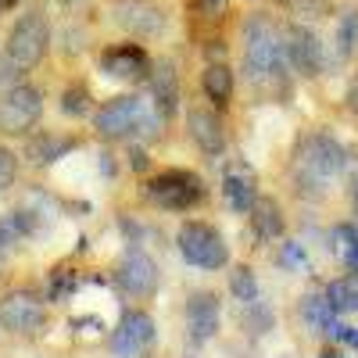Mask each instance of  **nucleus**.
<instances>
[{
    "label": "nucleus",
    "mask_w": 358,
    "mask_h": 358,
    "mask_svg": "<svg viewBox=\"0 0 358 358\" xmlns=\"http://www.w3.org/2000/svg\"><path fill=\"white\" fill-rule=\"evenodd\" d=\"M244 72L255 86L287 94V50H283V33L273 25V18L251 15L244 22Z\"/></svg>",
    "instance_id": "obj_1"
},
{
    "label": "nucleus",
    "mask_w": 358,
    "mask_h": 358,
    "mask_svg": "<svg viewBox=\"0 0 358 358\" xmlns=\"http://www.w3.org/2000/svg\"><path fill=\"white\" fill-rule=\"evenodd\" d=\"M165 115L151 97H136V94H122L111 97L97 108L94 115V129L104 140H129V136H162Z\"/></svg>",
    "instance_id": "obj_2"
},
{
    "label": "nucleus",
    "mask_w": 358,
    "mask_h": 358,
    "mask_svg": "<svg viewBox=\"0 0 358 358\" xmlns=\"http://www.w3.org/2000/svg\"><path fill=\"white\" fill-rule=\"evenodd\" d=\"M344 165H348V151L330 133H308L294 147V176L301 187L322 190L344 172Z\"/></svg>",
    "instance_id": "obj_3"
},
{
    "label": "nucleus",
    "mask_w": 358,
    "mask_h": 358,
    "mask_svg": "<svg viewBox=\"0 0 358 358\" xmlns=\"http://www.w3.org/2000/svg\"><path fill=\"white\" fill-rule=\"evenodd\" d=\"M47 47H50V25H47L43 8L25 11L11 25V33H8L4 57H0V72H4V76H25V72H33L43 62Z\"/></svg>",
    "instance_id": "obj_4"
},
{
    "label": "nucleus",
    "mask_w": 358,
    "mask_h": 358,
    "mask_svg": "<svg viewBox=\"0 0 358 358\" xmlns=\"http://www.w3.org/2000/svg\"><path fill=\"white\" fill-rule=\"evenodd\" d=\"M147 201H155L165 212H190L204 201V187L190 169H162L147 179Z\"/></svg>",
    "instance_id": "obj_5"
},
{
    "label": "nucleus",
    "mask_w": 358,
    "mask_h": 358,
    "mask_svg": "<svg viewBox=\"0 0 358 358\" xmlns=\"http://www.w3.org/2000/svg\"><path fill=\"white\" fill-rule=\"evenodd\" d=\"M179 251L183 258L204 273H212V268H222L229 262V251H226V241L222 233L212 226V222H201V219H190L179 226Z\"/></svg>",
    "instance_id": "obj_6"
},
{
    "label": "nucleus",
    "mask_w": 358,
    "mask_h": 358,
    "mask_svg": "<svg viewBox=\"0 0 358 358\" xmlns=\"http://www.w3.org/2000/svg\"><path fill=\"white\" fill-rule=\"evenodd\" d=\"M43 115V94L33 83H18L0 94V129L8 136H25Z\"/></svg>",
    "instance_id": "obj_7"
},
{
    "label": "nucleus",
    "mask_w": 358,
    "mask_h": 358,
    "mask_svg": "<svg viewBox=\"0 0 358 358\" xmlns=\"http://www.w3.org/2000/svg\"><path fill=\"white\" fill-rule=\"evenodd\" d=\"M111 18L122 33H129L136 40H155L165 29V11L155 4V0H115Z\"/></svg>",
    "instance_id": "obj_8"
},
{
    "label": "nucleus",
    "mask_w": 358,
    "mask_h": 358,
    "mask_svg": "<svg viewBox=\"0 0 358 358\" xmlns=\"http://www.w3.org/2000/svg\"><path fill=\"white\" fill-rule=\"evenodd\" d=\"M283 50H287V65L297 76H305V79L322 76V43H319V36L312 33L308 25H297V22L287 25Z\"/></svg>",
    "instance_id": "obj_9"
},
{
    "label": "nucleus",
    "mask_w": 358,
    "mask_h": 358,
    "mask_svg": "<svg viewBox=\"0 0 358 358\" xmlns=\"http://www.w3.org/2000/svg\"><path fill=\"white\" fill-rule=\"evenodd\" d=\"M0 322L15 334H40L47 326V308L33 290H11L4 301H0Z\"/></svg>",
    "instance_id": "obj_10"
},
{
    "label": "nucleus",
    "mask_w": 358,
    "mask_h": 358,
    "mask_svg": "<svg viewBox=\"0 0 358 358\" xmlns=\"http://www.w3.org/2000/svg\"><path fill=\"white\" fill-rule=\"evenodd\" d=\"M115 283L122 287L129 297H151L158 290V265H155V258L147 251H140V248L126 251L122 262H118V268H115Z\"/></svg>",
    "instance_id": "obj_11"
},
{
    "label": "nucleus",
    "mask_w": 358,
    "mask_h": 358,
    "mask_svg": "<svg viewBox=\"0 0 358 358\" xmlns=\"http://www.w3.org/2000/svg\"><path fill=\"white\" fill-rule=\"evenodd\" d=\"M155 344V319L147 312L129 308L122 319H118L115 334H111V348L118 358H140L147 348Z\"/></svg>",
    "instance_id": "obj_12"
},
{
    "label": "nucleus",
    "mask_w": 358,
    "mask_h": 358,
    "mask_svg": "<svg viewBox=\"0 0 358 358\" xmlns=\"http://www.w3.org/2000/svg\"><path fill=\"white\" fill-rule=\"evenodd\" d=\"M151 57L140 43H115L101 54V72L111 79H122V83H140L151 76Z\"/></svg>",
    "instance_id": "obj_13"
},
{
    "label": "nucleus",
    "mask_w": 358,
    "mask_h": 358,
    "mask_svg": "<svg viewBox=\"0 0 358 358\" xmlns=\"http://www.w3.org/2000/svg\"><path fill=\"white\" fill-rule=\"evenodd\" d=\"M222 194H226V204L233 208V212L248 215L251 204L258 201V176H255V169L244 165V162L226 165V172H222Z\"/></svg>",
    "instance_id": "obj_14"
},
{
    "label": "nucleus",
    "mask_w": 358,
    "mask_h": 358,
    "mask_svg": "<svg viewBox=\"0 0 358 358\" xmlns=\"http://www.w3.org/2000/svg\"><path fill=\"white\" fill-rule=\"evenodd\" d=\"M187 129L204 155H222L226 151V129H222V118L215 115V108L194 104L187 111Z\"/></svg>",
    "instance_id": "obj_15"
},
{
    "label": "nucleus",
    "mask_w": 358,
    "mask_h": 358,
    "mask_svg": "<svg viewBox=\"0 0 358 358\" xmlns=\"http://www.w3.org/2000/svg\"><path fill=\"white\" fill-rule=\"evenodd\" d=\"M187 330H190L194 344H204V341H212L219 334V301H215V294H208V290L190 294V301H187Z\"/></svg>",
    "instance_id": "obj_16"
},
{
    "label": "nucleus",
    "mask_w": 358,
    "mask_h": 358,
    "mask_svg": "<svg viewBox=\"0 0 358 358\" xmlns=\"http://www.w3.org/2000/svg\"><path fill=\"white\" fill-rule=\"evenodd\" d=\"M147 83H151V101L162 108V115L169 118L179 104V76H176V65L169 62V57H162V62L151 65V76H147Z\"/></svg>",
    "instance_id": "obj_17"
},
{
    "label": "nucleus",
    "mask_w": 358,
    "mask_h": 358,
    "mask_svg": "<svg viewBox=\"0 0 358 358\" xmlns=\"http://www.w3.org/2000/svg\"><path fill=\"white\" fill-rule=\"evenodd\" d=\"M251 229L258 241H280L283 229H287V219H283V208L273 201V197H258L251 204Z\"/></svg>",
    "instance_id": "obj_18"
},
{
    "label": "nucleus",
    "mask_w": 358,
    "mask_h": 358,
    "mask_svg": "<svg viewBox=\"0 0 358 358\" xmlns=\"http://www.w3.org/2000/svg\"><path fill=\"white\" fill-rule=\"evenodd\" d=\"M233 86H236V79H233V69L229 65H222V62L204 65L201 90H204V97L212 101V108H226L233 101Z\"/></svg>",
    "instance_id": "obj_19"
},
{
    "label": "nucleus",
    "mask_w": 358,
    "mask_h": 358,
    "mask_svg": "<svg viewBox=\"0 0 358 358\" xmlns=\"http://www.w3.org/2000/svg\"><path fill=\"white\" fill-rule=\"evenodd\" d=\"M72 147H76L72 136L62 140V136H54V133H36V136L25 140V158L36 162V165H50V162H57V158H65Z\"/></svg>",
    "instance_id": "obj_20"
},
{
    "label": "nucleus",
    "mask_w": 358,
    "mask_h": 358,
    "mask_svg": "<svg viewBox=\"0 0 358 358\" xmlns=\"http://www.w3.org/2000/svg\"><path fill=\"white\" fill-rule=\"evenodd\" d=\"M301 315H305V322H308L312 334H330L334 326H337V312H334V305H330V297H326V290L305 297V301H301Z\"/></svg>",
    "instance_id": "obj_21"
},
{
    "label": "nucleus",
    "mask_w": 358,
    "mask_h": 358,
    "mask_svg": "<svg viewBox=\"0 0 358 358\" xmlns=\"http://www.w3.org/2000/svg\"><path fill=\"white\" fill-rule=\"evenodd\" d=\"M326 297H330L334 312H358V273H348L341 280H334L326 287Z\"/></svg>",
    "instance_id": "obj_22"
},
{
    "label": "nucleus",
    "mask_w": 358,
    "mask_h": 358,
    "mask_svg": "<svg viewBox=\"0 0 358 358\" xmlns=\"http://www.w3.org/2000/svg\"><path fill=\"white\" fill-rule=\"evenodd\" d=\"M334 43H337V57H341V62H351V57L358 54V8H348L341 15Z\"/></svg>",
    "instance_id": "obj_23"
},
{
    "label": "nucleus",
    "mask_w": 358,
    "mask_h": 358,
    "mask_svg": "<svg viewBox=\"0 0 358 358\" xmlns=\"http://www.w3.org/2000/svg\"><path fill=\"white\" fill-rule=\"evenodd\" d=\"M229 290L236 301H244V305H255L258 301V280L248 265H236L233 273H229Z\"/></svg>",
    "instance_id": "obj_24"
},
{
    "label": "nucleus",
    "mask_w": 358,
    "mask_h": 358,
    "mask_svg": "<svg viewBox=\"0 0 358 358\" xmlns=\"http://www.w3.org/2000/svg\"><path fill=\"white\" fill-rule=\"evenodd\" d=\"M90 104H94V97H90V86L69 83V86L62 90V111H65V115L83 118V115H90Z\"/></svg>",
    "instance_id": "obj_25"
},
{
    "label": "nucleus",
    "mask_w": 358,
    "mask_h": 358,
    "mask_svg": "<svg viewBox=\"0 0 358 358\" xmlns=\"http://www.w3.org/2000/svg\"><path fill=\"white\" fill-rule=\"evenodd\" d=\"M287 4H294L305 18H326L334 11V0H287Z\"/></svg>",
    "instance_id": "obj_26"
},
{
    "label": "nucleus",
    "mask_w": 358,
    "mask_h": 358,
    "mask_svg": "<svg viewBox=\"0 0 358 358\" xmlns=\"http://www.w3.org/2000/svg\"><path fill=\"white\" fill-rule=\"evenodd\" d=\"M18 176V158L8 151V147H0V190H8Z\"/></svg>",
    "instance_id": "obj_27"
},
{
    "label": "nucleus",
    "mask_w": 358,
    "mask_h": 358,
    "mask_svg": "<svg viewBox=\"0 0 358 358\" xmlns=\"http://www.w3.org/2000/svg\"><path fill=\"white\" fill-rule=\"evenodd\" d=\"M72 290H76V276L69 273V268H65V273L57 268L54 280H50V297H69Z\"/></svg>",
    "instance_id": "obj_28"
},
{
    "label": "nucleus",
    "mask_w": 358,
    "mask_h": 358,
    "mask_svg": "<svg viewBox=\"0 0 358 358\" xmlns=\"http://www.w3.org/2000/svg\"><path fill=\"white\" fill-rule=\"evenodd\" d=\"M344 236H348V244H344V262H348L351 273H358V236H355L351 229H344Z\"/></svg>",
    "instance_id": "obj_29"
},
{
    "label": "nucleus",
    "mask_w": 358,
    "mask_h": 358,
    "mask_svg": "<svg viewBox=\"0 0 358 358\" xmlns=\"http://www.w3.org/2000/svg\"><path fill=\"white\" fill-rule=\"evenodd\" d=\"M344 101H348V108L358 115V76L351 79V86H348V97H344Z\"/></svg>",
    "instance_id": "obj_30"
},
{
    "label": "nucleus",
    "mask_w": 358,
    "mask_h": 358,
    "mask_svg": "<svg viewBox=\"0 0 358 358\" xmlns=\"http://www.w3.org/2000/svg\"><path fill=\"white\" fill-rule=\"evenodd\" d=\"M283 262H305V255L297 251V248H287V255H283Z\"/></svg>",
    "instance_id": "obj_31"
},
{
    "label": "nucleus",
    "mask_w": 358,
    "mask_h": 358,
    "mask_svg": "<svg viewBox=\"0 0 358 358\" xmlns=\"http://www.w3.org/2000/svg\"><path fill=\"white\" fill-rule=\"evenodd\" d=\"M4 248H8V229L0 226V255H4Z\"/></svg>",
    "instance_id": "obj_32"
},
{
    "label": "nucleus",
    "mask_w": 358,
    "mask_h": 358,
    "mask_svg": "<svg viewBox=\"0 0 358 358\" xmlns=\"http://www.w3.org/2000/svg\"><path fill=\"white\" fill-rule=\"evenodd\" d=\"M15 4H18V0H0V11H11Z\"/></svg>",
    "instance_id": "obj_33"
},
{
    "label": "nucleus",
    "mask_w": 358,
    "mask_h": 358,
    "mask_svg": "<svg viewBox=\"0 0 358 358\" xmlns=\"http://www.w3.org/2000/svg\"><path fill=\"white\" fill-rule=\"evenodd\" d=\"M319 358H344V355H341V351H322Z\"/></svg>",
    "instance_id": "obj_34"
},
{
    "label": "nucleus",
    "mask_w": 358,
    "mask_h": 358,
    "mask_svg": "<svg viewBox=\"0 0 358 358\" xmlns=\"http://www.w3.org/2000/svg\"><path fill=\"white\" fill-rule=\"evenodd\" d=\"M62 4H69V8H72V4H79V0H62Z\"/></svg>",
    "instance_id": "obj_35"
},
{
    "label": "nucleus",
    "mask_w": 358,
    "mask_h": 358,
    "mask_svg": "<svg viewBox=\"0 0 358 358\" xmlns=\"http://www.w3.org/2000/svg\"><path fill=\"white\" fill-rule=\"evenodd\" d=\"M355 208H358V183H355Z\"/></svg>",
    "instance_id": "obj_36"
}]
</instances>
